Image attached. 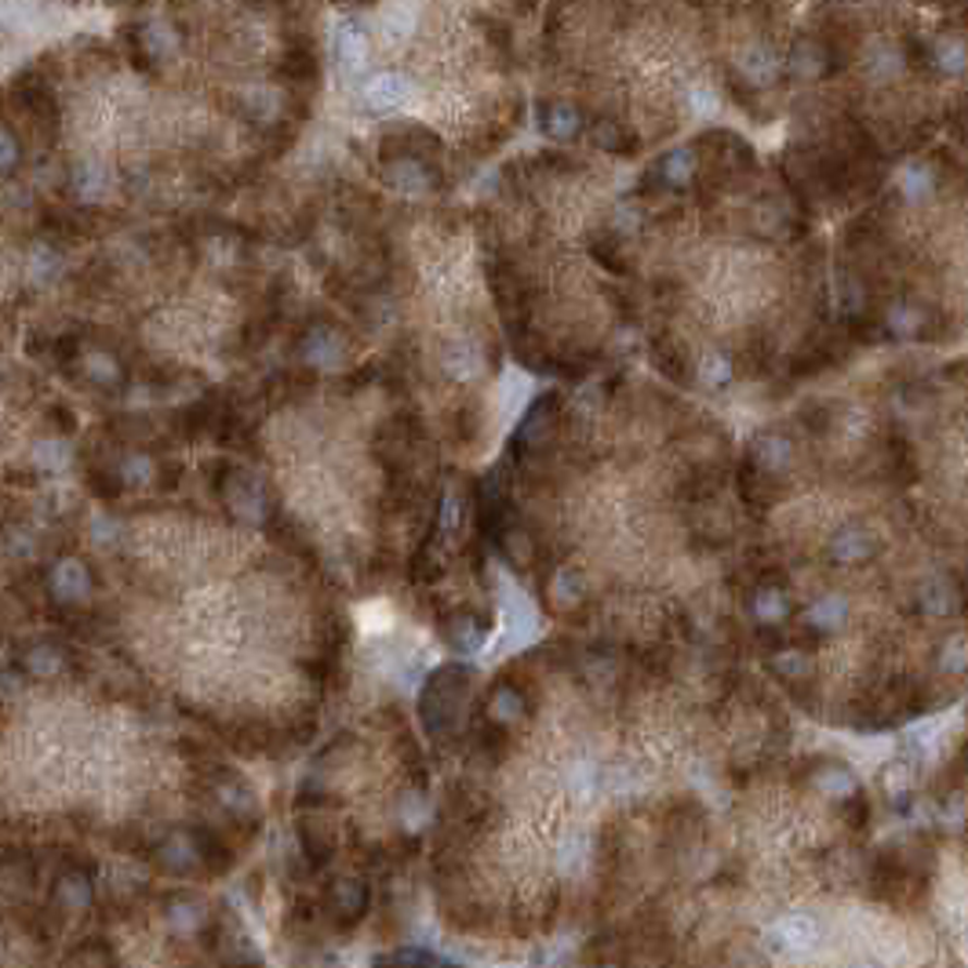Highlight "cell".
Wrapping results in <instances>:
<instances>
[{
	"instance_id": "cell-1",
	"label": "cell",
	"mask_w": 968,
	"mask_h": 968,
	"mask_svg": "<svg viewBox=\"0 0 968 968\" xmlns=\"http://www.w3.org/2000/svg\"><path fill=\"white\" fill-rule=\"evenodd\" d=\"M205 903L175 896L99 903V910L56 918L34 910L26 932L8 924V968H252L230 935L208 929Z\"/></svg>"
},
{
	"instance_id": "cell-2",
	"label": "cell",
	"mask_w": 968,
	"mask_h": 968,
	"mask_svg": "<svg viewBox=\"0 0 968 968\" xmlns=\"http://www.w3.org/2000/svg\"><path fill=\"white\" fill-rule=\"evenodd\" d=\"M466 685H470V670L460 666V663L438 666L430 674L427 688H422V699H419V718H422V725H427L430 736L449 739L455 732V725H460V714H463Z\"/></svg>"
},
{
	"instance_id": "cell-3",
	"label": "cell",
	"mask_w": 968,
	"mask_h": 968,
	"mask_svg": "<svg viewBox=\"0 0 968 968\" xmlns=\"http://www.w3.org/2000/svg\"><path fill=\"white\" fill-rule=\"evenodd\" d=\"M699 175V150L691 146H670L666 154H659L652 168L645 175V194H681L691 186V179Z\"/></svg>"
},
{
	"instance_id": "cell-4",
	"label": "cell",
	"mask_w": 968,
	"mask_h": 968,
	"mask_svg": "<svg viewBox=\"0 0 968 968\" xmlns=\"http://www.w3.org/2000/svg\"><path fill=\"white\" fill-rule=\"evenodd\" d=\"M45 590L59 612H84V604L91 598V568L77 557H62L51 565Z\"/></svg>"
},
{
	"instance_id": "cell-5",
	"label": "cell",
	"mask_w": 968,
	"mask_h": 968,
	"mask_svg": "<svg viewBox=\"0 0 968 968\" xmlns=\"http://www.w3.org/2000/svg\"><path fill=\"white\" fill-rule=\"evenodd\" d=\"M438 172H433V164L422 157L415 146H404V150H393L382 157V179L397 189V194H408V197H419V194H430L433 186H438V179H433Z\"/></svg>"
},
{
	"instance_id": "cell-6",
	"label": "cell",
	"mask_w": 968,
	"mask_h": 968,
	"mask_svg": "<svg viewBox=\"0 0 968 968\" xmlns=\"http://www.w3.org/2000/svg\"><path fill=\"white\" fill-rule=\"evenodd\" d=\"M299 357L310 368H335L346 360V335L332 321H310L299 332Z\"/></svg>"
},
{
	"instance_id": "cell-7",
	"label": "cell",
	"mask_w": 968,
	"mask_h": 968,
	"mask_svg": "<svg viewBox=\"0 0 968 968\" xmlns=\"http://www.w3.org/2000/svg\"><path fill=\"white\" fill-rule=\"evenodd\" d=\"M332 56H335L339 73H343L346 81H360V77H365L368 62H371V40L365 34V26L339 23L335 34H332Z\"/></svg>"
},
{
	"instance_id": "cell-8",
	"label": "cell",
	"mask_w": 968,
	"mask_h": 968,
	"mask_svg": "<svg viewBox=\"0 0 968 968\" xmlns=\"http://www.w3.org/2000/svg\"><path fill=\"white\" fill-rule=\"evenodd\" d=\"M360 95H365V106L371 113H401L408 110L412 99H415V88L412 81L404 77V73L397 70H387V73H376V77H368V84L360 88Z\"/></svg>"
},
{
	"instance_id": "cell-9",
	"label": "cell",
	"mask_w": 968,
	"mask_h": 968,
	"mask_svg": "<svg viewBox=\"0 0 968 968\" xmlns=\"http://www.w3.org/2000/svg\"><path fill=\"white\" fill-rule=\"evenodd\" d=\"M557 412H561V397H557V393H542V397L525 412V419H520V427H517V449L528 452V455L539 452V449H547L550 438H553V422H557Z\"/></svg>"
},
{
	"instance_id": "cell-10",
	"label": "cell",
	"mask_w": 968,
	"mask_h": 968,
	"mask_svg": "<svg viewBox=\"0 0 968 968\" xmlns=\"http://www.w3.org/2000/svg\"><path fill=\"white\" fill-rule=\"evenodd\" d=\"M539 127L553 143H576V138H583V132H587V113H583L576 102L553 95V99L539 102Z\"/></svg>"
},
{
	"instance_id": "cell-11",
	"label": "cell",
	"mask_w": 968,
	"mask_h": 968,
	"mask_svg": "<svg viewBox=\"0 0 968 968\" xmlns=\"http://www.w3.org/2000/svg\"><path fill=\"white\" fill-rule=\"evenodd\" d=\"M499 609H503V623H506L499 648H514V645L525 641V637L536 634V612H531L528 598L506 579L499 583Z\"/></svg>"
},
{
	"instance_id": "cell-12",
	"label": "cell",
	"mask_w": 968,
	"mask_h": 968,
	"mask_svg": "<svg viewBox=\"0 0 968 968\" xmlns=\"http://www.w3.org/2000/svg\"><path fill=\"white\" fill-rule=\"evenodd\" d=\"M132 45H135V59L143 62L146 70L164 66L179 51V29L168 23H146L132 34Z\"/></svg>"
},
{
	"instance_id": "cell-13",
	"label": "cell",
	"mask_w": 968,
	"mask_h": 968,
	"mask_svg": "<svg viewBox=\"0 0 968 968\" xmlns=\"http://www.w3.org/2000/svg\"><path fill=\"white\" fill-rule=\"evenodd\" d=\"M19 666L34 677H59L62 670H70V648L51 641V637H37V641H26L15 652Z\"/></svg>"
},
{
	"instance_id": "cell-14",
	"label": "cell",
	"mask_w": 968,
	"mask_h": 968,
	"mask_svg": "<svg viewBox=\"0 0 968 968\" xmlns=\"http://www.w3.org/2000/svg\"><path fill=\"white\" fill-rule=\"evenodd\" d=\"M441 637L460 652H477L488 641V620L474 609H455L441 620Z\"/></svg>"
},
{
	"instance_id": "cell-15",
	"label": "cell",
	"mask_w": 968,
	"mask_h": 968,
	"mask_svg": "<svg viewBox=\"0 0 968 968\" xmlns=\"http://www.w3.org/2000/svg\"><path fill=\"white\" fill-rule=\"evenodd\" d=\"M81 368H84V376H88L91 387L102 390V393H117L127 379L124 360L117 357L113 350H81Z\"/></svg>"
},
{
	"instance_id": "cell-16",
	"label": "cell",
	"mask_w": 968,
	"mask_h": 968,
	"mask_svg": "<svg viewBox=\"0 0 968 968\" xmlns=\"http://www.w3.org/2000/svg\"><path fill=\"white\" fill-rule=\"evenodd\" d=\"M438 357H441L444 376H452V379H460V382L474 379V371L481 368V350H477L466 335L444 339L441 350H438Z\"/></svg>"
},
{
	"instance_id": "cell-17",
	"label": "cell",
	"mask_w": 968,
	"mask_h": 968,
	"mask_svg": "<svg viewBox=\"0 0 968 968\" xmlns=\"http://www.w3.org/2000/svg\"><path fill=\"white\" fill-rule=\"evenodd\" d=\"M550 601L557 604L561 612H576L583 609V601H587V579H583V572L576 568H557L550 579Z\"/></svg>"
},
{
	"instance_id": "cell-18",
	"label": "cell",
	"mask_w": 968,
	"mask_h": 968,
	"mask_svg": "<svg viewBox=\"0 0 968 968\" xmlns=\"http://www.w3.org/2000/svg\"><path fill=\"white\" fill-rule=\"evenodd\" d=\"M590 138H593V146H601V150H609V154H620V157H630L637 150V135L623 121H615V117L593 121Z\"/></svg>"
},
{
	"instance_id": "cell-19",
	"label": "cell",
	"mask_w": 968,
	"mask_h": 968,
	"mask_svg": "<svg viewBox=\"0 0 968 968\" xmlns=\"http://www.w3.org/2000/svg\"><path fill=\"white\" fill-rule=\"evenodd\" d=\"M106 186H110V172H106L99 161H91V157H84V161H77V164L70 168V189H73V197L99 200L106 194Z\"/></svg>"
},
{
	"instance_id": "cell-20",
	"label": "cell",
	"mask_w": 968,
	"mask_h": 968,
	"mask_svg": "<svg viewBox=\"0 0 968 968\" xmlns=\"http://www.w3.org/2000/svg\"><path fill=\"white\" fill-rule=\"evenodd\" d=\"M237 110H241L244 121H273L277 110H281V99H277L273 88L248 84V88L237 91Z\"/></svg>"
},
{
	"instance_id": "cell-21",
	"label": "cell",
	"mask_w": 968,
	"mask_h": 968,
	"mask_svg": "<svg viewBox=\"0 0 968 968\" xmlns=\"http://www.w3.org/2000/svg\"><path fill=\"white\" fill-rule=\"evenodd\" d=\"M415 23H419V8L412 4H387L376 12V26H382L387 37H408Z\"/></svg>"
},
{
	"instance_id": "cell-22",
	"label": "cell",
	"mask_w": 968,
	"mask_h": 968,
	"mask_svg": "<svg viewBox=\"0 0 968 968\" xmlns=\"http://www.w3.org/2000/svg\"><path fill=\"white\" fill-rule=\"evenodd\" d=\"M277 73H281V77H289L292 84H314L317 73H321V66H317V56L310 48H292L289 56H284L281 66H277Z\"/></svg>"
},
{
	"instance_id": "cell-23",
	"label": "cell",
	"mask_w": 968,
	"mask_h": 968,
	"mask_svg": "<svg viewBox=\"0 0 968 968\" xmlns=\"http://www.w3.org/2000/svg\"><path fill=\"white\" fill-rule=\"evenodd\" d=\"M66 460H70V449L62 438H40V441H34V449H29V463H34L40 474L62 470Z\"/></svg>"
},
{
	"instance_id": "cell-24",
	"label": "cell",
	"mask_w": 968,
	"mask_h": 968,
	"mask_svg": "<svg viewBox=\"0 0 968 968\" xmlns=\"http://www.w3.org/2000/svg\"><path fill=\"white\" fill-rule=\"evenodd\" d=\"M590 259L601 262L604 270L612 273H630V262H626V255L620 252V237H612V233H601V237L590 241Z\"/></svg>"
},
{
	"instance_id": "cell-25",
	"label": "cell",
	"mask_w": 968,
	"mask_h": 968,
	"mask_svg": "<svg viewBox=\"0 0 968 968\" xmlns=\"http://www.w3.org/2000/svg\"><path fill=\"white\" fill-rule=\"evenodd\" d=\"M499 408H503L506 415L517 412L520 404H525V393H528V379L525 376H503L499 379Z\"/></svg>"
},
{
	"instance_id": "cell-26",
	"label": "cell",
	"mask_w": 968,
	"mask_h": 968,
	"mask_svg": "<svg viewBox=\"0 0 968 968\" xmlns=\"http://www.w3.org/2000/svg\"><path fill=\"white\" fill-rule=\"evenodd\" d=\"M23 157V146H19V135L12 124H4V175H15V164Z\"/></svg>"
}]
</instances>
